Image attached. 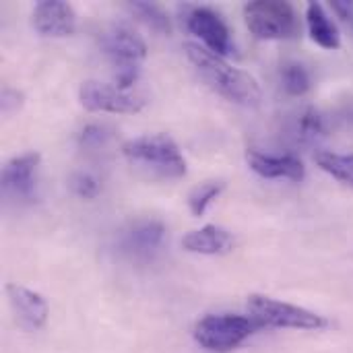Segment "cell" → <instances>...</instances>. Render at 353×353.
I'll list each match as a JSON object with an SVG mask.
<instances>
[{
  "mask_svg": "<svg viewBox=\"0 0 353 353\" xmlns=\"http://www.w3.org/2000/svg\"><path fill=\"white\" fill-rule=\"evenodd\" d=\"M184 52H186L188 60L192 62V66L201 72V77L221 97H225L232 103L246 105V108L259 105L263 91H261L259 81L250 72L232 66L228 60H223V56H219L194 41H186Z\"/></svg>",
  "mask_w": 353,
  "mask_h": 353,
  "instance_id": "1",
  "label": "cell"
},
{
  "mask_svg": "<svg viewBox=\"0 0 353 353\" xmlns=\"http://www.w3.org/2000/svg\"><path fill=\"white\" fill-rule=\"evenodd\" d=\"M124 157L145 170L153 178H182L186 174V159L176 141L168 134H147L130 139L122 145Z\"/></svg>",
  "mask_w": 353,
  "mask_h": 353,
  "instance_id": "2",
  "label": "cell"
},
{
  "mask_svg": "<svg viewBox=\"0 0 353 353\" xmlns=\"http://www.w3.org/2000/svg\"><path fill=\"white\" fill-rule=\"evenodd\" d=\"M244 21L259 39H294L302 25L296 8L279 0H254L244 4Z\"/></svg>",
  "mask_w": 353,
  "mask_h": 353,
  "instance_id": "3",
  "label": "cell"
},
{
  "mask_svg": "<svg viewBox=\"0 0 353 353\" xmlns=\"http://www.w3.org/2000/svg\"><path fill=\"white\" fill-rule=\"evenodd\" d=\"M248 312L259 327H269V329L321 331L329 327V321L312 310L288 302H279L261 294H252L248 298Z\"/></svg>",
  "mask_w": 353,
  "mask_h": 353,
  "instance_id": "4",
  "label": "cell"
},
{
  "mask_svg": "<svg viewBox=\"0 0 353 353\" xmlns=\"http://www.w3.org/2000/svg\"><path fill=\"white\" fill-rule=\"evenodd\" d=\"M256 329L261 327L242 314H207L194 325L192 335L207 352L228 353L240 347Z\"/></svg>",
  "mask_w": 353,
  "mask_h": 353,
  "instance_id": "5",
  "label": "cell"
},
{
  "mask_svg": "<svg viewBox=\"0 0 353 353\" xmlns=\"http://www.w3.org/2000/svg\"><path fill=\"white\" fill-rule=\"evenodd\" d=\"M79 101L89 112L110 114H137L145 108V97L99 81H85L79 89Z\"/></svg>",
  "mask_w": 353,
  "mask_h": 353,
  "instance_id": "6",
  "label": "cell"
},
{
  "mask_svg": "<svg viewBox=\"0 0 353 353\" xmlns=\"http://www.w3.org/2000/svg\"><path fill=\"white\" fill-rule=\"evenodd\" d=\"M165 225L157 219H139L130 223L120 236V252L137 263L151 261L165 242Z\"/></svg>",
  "mask_w": 353,
  "mask_h": 353,
  "instance_id": "7",
  "label": "cell"
},
{
  "mask_svg": "<svg viewBox=\"0 0 353 353\" xmlns=\"http://www.w3.org/2000/svg\"><path fill=\"white\" fill-rule=\"evenodd\" d=\"M99 46L116 68L139 66L147 56V43L134 29L126 25H112L105 29L99 37Z\"/></svg>",
  "mask_w": 353,
  "mask_h": 353,
  "instance_id": "8",
  "label": "cell"
},
{
  "mask_svg": "<svg viewBox=\"0 0 353 353\" xmlns=\"http://www.w3.org/2000/svg\"><path fill=\"white\" fill-rule=\"evenodd\" d=\"M188 31L192 35H196L207 50L225 56L232 52V35L228 25L223 23V19L207 6H196L190 10L188 19H186Z\"/></svg>",
  "mask_w": 353,
  "mask_h": 353,
  "instance_id": "9",
  "label": "cell"
},
{
  "mask_svg": "<svg viewBox=\"0 0 353 353\" xmlns=\"http://www.w3.org/2000/svg\"><path fill=\"white\" fill-rule=\"evenodd\" d=\"M37 168H39L37 153H23L8 159L2 168V192L12 199L31 201L35 192Z\"/></svg>",
  "mask_w": 353,
  "mask_h": 353,
  "instance_id": "10",
  "label": "cell"
},
{
  "mask_svg": "<svg viewBox=\"0 0 353 353\" xmlns=\"http://www.w3.org/2000/svg\"><path fill=\"white\" fill-rule=\"evenodd\" d=\"M246 163L248 168L269 180H292L302 182L306 176V168L300 157L285 153V155H271L261 149H248L246 151Z\"/></svg>",
  "mask_w": 353,
  "mask_h": 353,
  "instance_id": "11",
  "label": "cell"
},
{
  "mask_svg": "<svg viewBox=\"0 0 353 353\" xmlns=\"http://www.w3.org/2000/svg\"><path fill=\"white\" fill-rule=\"evenodd\" d=\"M33 27L48 37H66L77 29V12L68 2L41 0L33 8Z\"/></svg>",
  "mask_w": 353,
  "mask_h": 353,
  "instance_id": "12",
  "label": "cell"
},
{
  "mask_svg": "<svg viewBox=\"0 0 353 353\" xmlns=\"http://www.w3.org/2000/svg\"><path fill=\"white\" fill-rule=\"evenodd\" d=\"M184 250L192 254H207V256H217V254H228L234 250L236 240L234 234L219 228V225H205L201 230L188 232L182 238Z\"/></svg>",
  "mask_w": 353,
  "mask_h": 353,
  "instance_id": "13",
  "label": "cell"
},
{
  "mask_svg": "<svg viewBox=\"0 0 353 353\" xmlns=\"http://www.w3.org/2000/svg\"><path fill=\"white\" fill-rule=\"evenodd\" d=\"M6 294H8V300H10L14 312L21 316V321L25 325H29L31 329H41L46 325L50 308L41 294L27 290L19 283H8Z\"/></svg>",
  "mask_w": 353,
  "mask_h": 353,
  "instance_id": "14",
  "label": "cell"
},
{
  "mask_svg": "<svg viewBox=\"0 0 353 353\" xmlns=\"http://www.w3.org/2000/svg\"><path fill=\"white\" fill-rule=\"evenodd\" d=\"M306 23L312 41H316L325 50H339L341 48V33L335 21L329 17L321 2H310L306 6Z\"/></svg>",
  "mask_w": 353,
  "mask_h": 353,
  "instance_id": "15",
  "label": "cell"
},
{
  "mask_svg": "<svg viewBox=\"0 0 353 353\" xmlns=\"http://www.w3.org/2000/svg\"><path fill=\"white\" fill-rule=\"evenodd\" d=\"M126 6H128V10H130L134 17H139L149 29H153V31H157V33H161V35H165V33L170 35V33H172L170 17H168V12H165L159 4L147 2V0H137V2H128Z\"/></svg>",
  "mask_w": 353,
  "mask_h": 353,
  "instance_id": "16",
  "label": "cell"
},
{
  "mask_svg": "<svg viewBox=\"0 0 353 353\" xmlns=\"http://www.w3.org/2000/svg\"><path fill=\"white\" fill-rule=\"evenodd\" d=\"M316 163L323 172L333 176L339 182L353 186V153H333V151H321L316 153Z\"/></svg>",
  "mask_w": 353,
  "mask_h": 353,
  "instance_id": "17",
  "label": "cell"
},
{
  "mask_svg": "<svg viewBox=\"0 0 353 353\" xmlns=\"http://www.w3.org/2000/svg\"><path fill=\"white\" fill-rule=\"evenodd\" d=\"M281 85H283L285 93H290L294 97H300V95L310 91L312 79H310L308 68L302 62L292 60V62H285L281 66Z\"/></svg>",
  "mask_w": 353,
  "mask_h": 353,
  "instance_id": "18",
  "label": "cell"
},
{
  "mask_svg": "<svg viewBox=\"0 0 353 353\" xmlns=\"http://www.w3.org/2000/svg\"><path fill=\"white\" fill-rule=\"evenodd\" d=\"M221 190H223V182H203L201 186H196L188 196V207L192 215L203 217L207 207L221 194Z\"/></svg>",
  "mask_w": 353,
  "mask_h": 353,
  "instance_id": "19",
  "label": "cell"
},
{
  "mask_svg": "<svg viewBox=\"0 0 353 353\" xmlns=\"http://www.w3.org/2000/svg\"><path fill=\"white\" fill-rule=\"evenodd\" d=\"M298 132L302 141H316L327 137V122L323 114L314 108H308L298 120Z\"/></svg>",
  "mask_w": 353,
  "mask_h": 353,
  "instance_id": "20",
  "label": "cell"
},
{
  "mask_svg": "<svg viewBox=\"0 0 353 353\" xmlns=\"http://www.w3.org/2000/svg\"><path fill=\"white\" fill-rule=\"evenodd\" d=\"M70 188L77 196L85 199V201H91V199H97L99 192H101V180L93 174V172H74L70 176Z\"/></svg>",
  "mask_w": 353,
  "mask_h": 353,
  "instance_id": "21",
  "label": "cell"
},
{
  "mask_svg": "<svg viewBox=\"0 0 353 353\" xmlns=\"http://www.w3.org/2000/svg\"><path fill=\"white\" fill-rule=\"evenodd\" d=\"M112 139V130L108 126H101V124H87L77 141H79V147L85 149V151H95V149H101L105 147V143Z\"/></svg>",
  "mask_w": 353,
  "mask_h": 353,
  "instance_id": "22",
  "label": "cell"
},
{
  "mask_svg": "<svg viewBox=\"0 0 353 353\" xmlns=\"http://www.w3.org/2000/svg\"><path fill=\"white\" fill-rule=\"evenodd\" d=\"M333 10L343 19V21H353V2L347 0H333Z\"/></svg>",
  "mask_w": 353,
  "mask_h": 353,
  "instance_id": "23",
  "label": "cell"
},
{
  "mask_svg": "<svg viewBox=\"0 0 353 353\" xmlns=\"http://www.w3.org/2000/svg\"><path fill=\"white\" fill-rule=\"evenodd\" d=\"M350 120H352V122H353V112H352V114H350Z\"/></svg>",
  "mask_w": 353,
  "mask_h": 353,
  "instance_id": "24",
  "label": "cell"
}]
</instances>
